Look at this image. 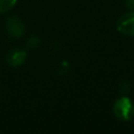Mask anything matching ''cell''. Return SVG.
I'll list each match as a JSON object with an SVG mask.
<instances>
[{"label":"cell","instance_id":"1","mask_svg":"<svg viewBox=\"0 0 134 134\" xmlns=\"http://www.w3.org/2000/svg\"><path fill=\"white\" fill-rule=\"evenodd\" d=\"M112 111L117 119L129 121L134 117V104L128 96H121L115 100Z\"/></svg>","mask_w":134,"mask_h":134},{"label":"cell","instance_id":"2","mask_svg":"<svg viewBox=\"0 0 134 134\" xmlns=\"http://www.w3.org/2000/svg\"><path fill=\"white\" fill-rule=\"evenodd\" d=\"M117 30L125 36H134V12H129L120 16L116 23Z\"/></svg>","mask_w":134,"mask_h":134},{"label":"cell","instance_id":"3","mask_svg":"<svg viewBox=\"0 0 134 134\" xmlns=\"http://www.w3.org/2000/svg\"><path fill=\"white\" fill-rule=\"evenodd\" d=\"M5 28L7 34L13 38H20L25 32L24 23L17 17H10L6 20Z\"/></svg>","mask_w":134,"mask_h":134},{"label":"cell","instance_id":"4","mask_svg":"<svg viewBox=\"0 0 134 134\" xmlns=\"http://www.w3.org/2000/svg\"><path fill=\"white\" fill-rule=\"evenodd\" d=\"M27 58V52L22 49H14L7 55V64L12 67H18L22 65Z\"/></svg>","mask_w":134,"mask_h":134},{"label":"cell","instance_id":"5","mask_svg":"<svg viewBox=\"0 0 134 134\" xmlns=\"http://www.w3.org/2000/svg\"><path fill=\"white\" fill-rule=\"evenodd\" d=\"M17 3V0H0V14L9 12Z\"/></svg>","mask_w":134,"mask_h":134},{"label":"cell","instance_id":"6","mask_svg":"<svg viewBox=\"0 0 134 134\" xmlns=\"http://www.w3.org/2000/svg\"><path fill=\"white\" fill-rule=\"evenodd\" d=\"M39 45H40V38H38V37H36V36L30 37V38L27 40V43H26V47H27L28 49L37 48Z\"/></svg>","mask_w":134,"mask_h":134},{"label":"cell","instance_id":"7","mask_svg":"<svg viewBox=\"0 0 134 134\" xmlns=\"http://www.w3.org/2000/svg\"><path fill=\"white\" fill-rule=\"evenodd\" d=\"M125 5L131 9L132 12H134V0H125Z\"/></svg>","mask_w":134,"mask_h":134}]
</instances>
